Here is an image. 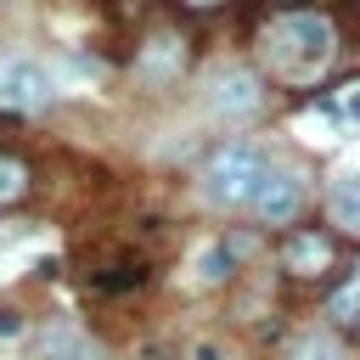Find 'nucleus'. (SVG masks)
I'll use <instances>...</instances> for the list:
<instances>
[{
	"label": "nucleus",
	"mask_w": 360,
	"mask_h": 360,
	"mask_svg": "<svg viewBox=\"0 0 360 360\" xmlns=\"http://www.w3.org/2000/svg\"><path fill=\"white\" fill-rule=\"evenodd\" d=\"M326 208H332V225L360 231V180H338L332 197H326Z\"/></svg>",
	"instance_id": "ddd939ff"
},
{
	"label": "nucleus",
	"mask_w": 360,
	"mask_h": 360,
	"mask_svg": "<svg viewBox=\"0 0 360 360\" xmlns=\"http://www.w3.org/2000/svg\"><path fill=\"white\" fill-rule=\"evenodd\" d=\"M332 264H338V242H332V231H321V225H298V231H287V242H281V270H287V276L315 281V276H326Z\"/></svg>",
	"instance_id": "39448f33"
},
{
	"label": "nucleus",
	"mask_w": 360,
	"mask_h": 360,
	"mask_svg": "<svg viewBox=\"0 0 360 360\" xmlns=\"http://www.w3.org/2000/svg\"><path fill=\"white\" fill-rule=\"evenodd\" d=\"M326 315H332V326H360V270L326 298Z\"/></svg>",
	"instance_id": "f8f14e48"
},
{
	"label": "nucleus",
	"mask_w": 360,
	"mask_h": 360,
	"mask_svg": "<svg viewBox=\"0 0 360 360\" xmlns=\"http://www.w3.org/2000/svg\"><path fill=\"white\" fill-rule=\"evenodd\" d=\"M17 326H22V315H17V309H0V338H11Z\"/></svg>",
	"instance_id": "2eb2a0df"
},
{
	"label": "nucleus",
	"mask_w": 360,
	"mask_h": 360,
	"mask_svg": "<svg viewBox=\"0 0 360 360\" xmlns=\"http://www.w3.org/2000/svg\"><path fill=\"white\" fill-rule=\"evenodd\" d=\"M141 281H146V264H141V259H118V264H101V270L90 276L96 292H129V287H141Z\"/></svg>",
	"instance_id": "9b49d317"
},
{
	"label": "nucleus",
	"mask_w": 360,
	"mask_h": 360,
	"mask_svg": "<svg viewBox=\"0 0 360 360\" xmlns=\"http://www.w3.org/2000/svg\"><path fill=\"white\" fill-rule=\"evenodd\" d=\"M264 225H287V219H298V208H304V180L292 174V169H270L264 180H259V191H253V202H248Z\"/></svg>",
	"instance_id": "423d86ee"
},
{
	"label": "nucleus",
	"mask_w": 360,
	"mask_h": 360,
	"mask_svg": "<svg viewBox=\"0 0 360 360\" xmlns=\"http://www.w3.org/2000/svg\"><path fill=\"white\" fill-rule=\"evenodd\" d=\"M236 259H242V242H208V248L197 253V276H202L208 287H219V281L236 276Z\"/></svg>",
	"instance_id": "9d476101"
},
{
	"label": "nucleus",
	"mask_w": 360,
	"mask_h": 360,
	"mask_svg": "<svg viewBox=\"0 0 360 360\" xmlns=\"http://www.w3.org/2000/svg\"><path fill=\"white\" fill-rule=\"evenodd\" d=\"M264 107V79L253 68H219L208 79V112L225 118V124H242Z\"/></svg>",
	"instance_id": "7ed1b4c3"
},
{
	"label": "nucleus",
	"mask_w": 360,
	"mask_h": 360,
	"mask_svg": "<svg viewBox=\"0 0 360 360\" xmlns=\"http://www.w3.org/2000/svg\"><path fill=\"white\" fill-rule=\"evenodd\" d=\"M34 354L39 360H101V343H90L79 326L68 321H51L39 338H34Z\"/></svg>",
	"instance_id": "6e6552de"
},
{
	"label": "nucleus",
	"mask_w": 360,
	"mask_h": 360,
	"mask_svg": "<svg viewBox=\"0 0 360 360\" xmlns=\"http://www.w3.org/2000/svg\"><path fill=\"white\" fill-rule=\"evenodd\" d=\"M51 73L34 62V56H22V51H11V56H0V107H11V112H39V107H51Z\"/></svg>",
	"instance_id": "20e7f679"
},
{
	"label": "nucleus",
	"mask_w": 360,
	"mask_h": 360,
	"mask_svg": "<svg viewBox=\"0 0 360 360\" xmlns=\"http://www.w3.org/2000/svg\"><path fill=\"white\" fill-rule=\"evenodd\" d=\"M28 191H34V163L22 152H0V208L22 202Z\"/></svg>",
	"instance_id": "1a4fd4ad"
},
{
	"label": "nucleus",
	"mask_w": 360,
	"mask_h": 360,
	"mask_svg": "<svg viewBox=\"0 0 360 360\" xmlns=\"http://www.w3.org/2000/svg\"><path fill=\"white\" fill-rule=\"evenodd\" d=\"M135 68H141L146 84H169V79H180V68H186V39H180V34H152V39L141 45Z\"/></svg>",
	"instance_id": "0eeeda50"
},
{
	"label": "nucleus",
	"mask_w": 360,
	"mask_h": 360,
	"mask_svg": "<svg viewBox=\"0 0 360 360\" xmlns=\"http://www.w3.org/2000/svg\"><path fill=\"white\" fill-rule=\"evenodd\" d=\"M264 174H270L264 152L248 146V141H231V146L208 152V163H202V197L219 202V208H248Z\"/></svg>",
	"instance_id": "f03ea898"
},
{
	"label": "nucleus",
	"mask_w": 360,
	"mask_h": 360,
	"mask_svg": "<svg viewBox=\"0 0 360 360\" xmlns=\"http://www.w3.org/2000/svg\"><path fill=\"white\" fill-rule=\"evenodd\" d=\"M264 51L276 56L281 73L309 79V73H321V68L332 62V51H338V28H332L326 11H281V17L264 28Z\"/></svg>",
	"instance_id": "f257e3e1"
},
{
	"label": "nucleus",
	"mask_w": 360,
	"mask_h": 360,
	"mask_svg": "<svg viewBox=\"0 0 360 360\" xmlns=\"http://www.w3.org/2000/svg\"><path fill=\"white\" fill-rule=\"evenodd\" d=\"M180 6H191V11H214V6H225V0H180Z\"/></svg>",
	"instance_id": "dca6fc26"
},
{
	"label": "nucleus",
	"mask_w": 360,
	"mask_h": 360,
	"mask_svg": "<svg viewBox=\"0 0 360 360\" xmlns=\"http://www.w3.org/2000/svg\"><path fill=\"white\" fill-rule=\"evenodd\" d=\"M287 360H349V354H343V343H338L332 332H304Z\"/></svg>",
	"instance_id": "4468645a"
},
{
	"label": "nucleus",
	"mask_w": 360,
	"mask_h": 360,
	"mask_svg": "<svg viewBox=\"0 0 360 360\" xmlns=\"http://www.w3.org/2000/svg\"><path fill=\"white\" fill-rule=\"evenodd\" d=\"M349 112H354V118H360V90H354V96H349Z\"/></svg>",
	"instance_id": "f3484780"
}]
</instances>
